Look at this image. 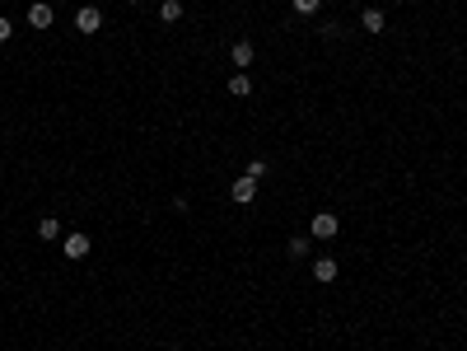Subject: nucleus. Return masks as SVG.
I'll return each instance as SVG.
<instances>
[{"instance_id": "f257e3e1", "label": "nucleus", "mask_w": 467, "mask_h": 351, "mask_svg": "<svg viewBox=\"0 0 467 351\" xmlns=\"http://www.w3.org/2000/svg\"><path fill=\"white\" fill-rule=\"evenodd\" d=\"M337 230H341V220L332 216V211H318V216L309 220V234H313V239H337Z\"/></svg>"}, {"instance_id": "f03ea898", "label": "nucleus", "mask_w": 467, "mask_h": 351, "mask_svg": "<svg viewBox=\"0 0 467 351\" xmlns=\"http://www.w3.org/2000/svg\"><path fill=\"white\" fill-rule=\"evenodd\" d=\"M75 28L84 33V38H89V33H99V28H103V14H99V5H79V10H75Z\"/></svg>"}, {"instance_id": "7ed1b4c3", "label": "nucleus", "mask_w": 467, "mask_h": 351, "mask_svg": "<svg viewBox=\"0 0 467 351\" xmlns=\"http://www.w3.org/2000/svg\"><path fill=\"white\" fill-rule=\"evenodd\" d=\"M89 248H94L89 234H66V258H71V263H84V258H89Z\"/></svg>"}, {"instance_id": "20e7f679", "label": "nucleus", "mask_w": 467, "mask_h": 351, "mask_svg": "<svg viewBox=\"0 0 467 351\" xmlns=\"http://www.w3.org/2000/svg\"><path fill=\"white\" fill-rule=\"evenodd\" d=\"M229 197H233V202H238V206H248V202L257 197V178H233Z\"/></svg>"}, {"instance_id": "39448f33", "label": "nucleus", "mask_w": 467, "mask_h": 351, "mask_svg": "<svg viewBox=\"0 0 467 351\" xmlns=\"http://www.w3.org/2000/svg\"><path fill=\"white\" fill-rule=\"evenodd\" d=\"M253 56H257V47H253L248 38H238V43L229 47V61L238 66V71H243V66H253Z\"/></svg>"}, {"instance_id": "423d86ee", "label": "nucleus", "mask_w": 467, "mask_h": 351, "mask_svg": "<svg viewBox=\"0 0 467 351\" xmlns=\"http://www.w3.org/2000/svg\"><path fill=\"white\" fill-rule=\"evenodd\" d=\"M28 24H33V28H52L56 24L52 5H42V0H38V5H28Z\"/></svg>"}, {"instance_id": "0eeeda50", "label": "nucleus", "mask_w": 467, "mask_h": 351, "mask_svg": "<svg viewBox=\"0 0 467 351\" xmlns=\"http://www.w3.org/2000/svg\"><path fill=\"white\" fill-rule=\"evenodd\" d=\"M337 258H318V263H313V276H318V281H323V286H332V281H337Z\"/></svg>"}, {"instance_id": "6e6552de", "label": "nucleus", "mask_w": 467, "mask_h": 351, "mask_svg": "<svg viewBox=\"0 0 467 351\" xmlns=\"http://www.w3.org/2000/svg\"><path fill=\"white\" fill-rule=\"evenodd\" d=\"M38 239H42V243H56V239H61V220H56V216H42V220H38Z\"/></svg>"}, {"instance_id": "1a4fd4ad", "label": "nucleus", "mask_w": 467, "mask_h": 351, "mask_svg": "<svg viewBox=\"0 0 467 351\" xmlns=\"http://www.w3.org/2000/svg\"><path fill=\"white\" fill-rule=\"evenodd\" d=\"M360 28H364V33H383V28H388V24H383V10L369 5V10L360 14Z\"/></svg>"}, {"instance_id": "9d476101", "label": "nucleus", "mask_w": 467, "mask_h": 351, "mask_svg": "<svg viewBox=\"0 0 467 351\" xmlns=\"http://www.w3.org/2000/svg\"><path fill=\"white\" fill-rule=\"evenodd\" d=\"M229 94H233V99H248V94H253V80H248L243 71H233V75H229Z\"/></svg>"}, {"instance_id": "9b49d317", "label": "nucleus", "mask_w": 467, "mask_h": 351, "mask_svg": "<svg viewBox=\"0 0 467 351\" xmlns=\"http://www.w3.org/2000/svg\"><path fill=\"white\" fill-rule=\"evenodd\" d=\"M159 19H164V24H178L182 19V0H159Z\"/></svg>"}, {"instance_id": "f8f14e48", "label": "nucleus", "mask_w": 467, "mask_h": 351, "mask_svg": "<svg viewBox=\"0 0 467 351\" xmlns=\"http://www.w3.org/2000/svg\"><path fill=\"white\" fill-rule=\"evenodd\" d=\"M294 5V14H318L323 10V0H290Z\"/></svg>"}, {"instance_id": "ddd939ff", "label": "nucleus", "mask_w": 467, "mask_h": 351, "mask_svg": "<svg viewBox=\"0 0 467 351\" xmlns=\"http://www.w3.org/2000/svg\"><path fill=\"white\" fill-rule=\"evenodd\" d=\"M290 258H309V239H304V234L290 239Z\"/></svg>"}, {"instance_id": "4468645a", "label": "nucleus", "mask_w": 467, "mask_h": 351, "mask_svg": "<svg viewBox=\"0 0 467 351\" xmlns=\"http://www.w3.org/2000/svg\"><path fill=\"white\" fill-rule=\"evenodd\" d=\"M248 178H266V160H253V164H248Z\"/></svg>"}, {"instance_id": "2eb2a0df", "label": "nucleus", "mask_w": 467, "mask_h": 351, "mask_svg": "<svg viewBox=\"0 0 467 351\" xmlns=\"http://www.w3.org/2000/svg\"><path fill=\"white\" fill-rule=\"evenodd\" d=\"M10 33H14V24H10V19H0V43H10Z\"/></svg>"}, {"instance_id": "dca6fc26", "label": "nucleus", "mask_w": 467, "mask_h": 351, "mask_svg": "<svg viewBox=\"0 0 467 351\" xmlns=\"http://www.w3.org/2000/svg\"><path fill=\"white\" fill-rule=\"evenodd\" d=\"M127 5H140V0H127Z\"/></svg>"}, {"instance_id": "f3484780", "label": "nucleus", "mask_w": 467, "mask_h": 351, "mask_svg": "<svg viewBox=\"0 0 467 351\" xmlns=\"http://www.w3.org/2000/svg\"><path fill=\"white\" fill-rule=\"evenodd\" d=\"M351 5H360V0H351Z\"/></svg>"}]
</instances>
